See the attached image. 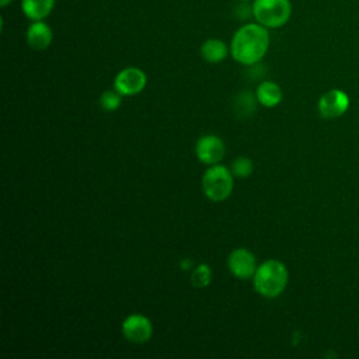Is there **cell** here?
<instances>
[{
  "instance_id": "cell-1",
  "label": "cell",
  "mask_w": 359,
  "mask_h": 359,
  "mask_svg": "<svg viewBox=\"0 0 359 359\" xmlns=\"http://www.w3.org/2000/svg\"><path fill=\"white\" fill-rule=\"evenodd\" d=\"M268 48V28L258 22H250L234 32L230 43V53L236 62L251 66L265 56Z\"/></svg>"
},
{
  "instance_id": "cell-2",
  "label": "cell",
  "mask_w": 359,
  "mask_h": 359,
  "mask_svg": "<svg viewBox=\"0 0 359 359\" xmlns=\"http://www.w3.org/2000/svg\"><path fill=\"white\" fill-rule=\"evenodd\" d=\"M287 279L289 272L285 264L278 259H268L257 266V271L252 276V283L257 293L272 299L285 290Z\"/></svg>"
},
{
  "instance_id": "cell-3",
  "label": "cell",
  "mask_w": 359,
  "mask_h": 359,
  "mask_svg": "<svg viewBox=\"0 0 359 359\" xmlns=\"http://www.w3.org/2000/svg\"><path fill=\"white\" fill-rule=\"evenodd\" d=\"M233 172L224 165H210L202 177V189L206 198L212 202L226 201L233 191Z\"/></svg>"
},
{
  "instance_id": "cell-4",
  "label": "cell",
  "mask_w": 359,
  "mask_h": 359,
  "mask_svg": "<svg viewBox=\"0 0 359 359\" xmlns=\"http://www.w3.org/2000/svg\"><path fill=\"white\" fill-rule=\"evenodd\" d=\"M252 17L266 28H279L285 25L292 14L290 0H254Z\"/></svg>"
},
{
  "instance_id": "cell-5",
  "label": "cell",
  "mask_w": 359,
  "mask_h": 359,
  "mask_svg": "<svg viewBox=\"0 0 359 359\" xmlns=\"http://www.w3.org/2000/svg\"><path fill=\"white\" fill-rule=\"evenodd\" d=\"M147 84L146 73L139 67H126L121 70L114 80V88L123 97L136 95Z\"/></svg>"
},
{
  "instance_id": "cell-6",
  "label": "cell",
  "mask_w": 359,
  "mask_h": 359,
  "mask_svg": "<svg viewBox=\"0 0 359 359\" xmlns=\"http://www.w3.org/2000/svg\"><path fill=\"white\" fill-rule=\"evenodd\" d=\"M122 335L133 344H144L153 335L151 321L143 314H130L122 323Z\"/></svg>"
},
{
  "instance_id": "cell-7",
  "label": "cell",
  "mask_w": 359,
  "mask_h": 359,
  "mask_svg": "<svg viewBox=\"0 0 359 359\" xmlns=\"http://www.w3.org/2000/svg\"><path fill=\"white\" fill-rule=\"evenodd\" d=\"M227 265L231 275L241 280L252 278L257 271V259L247 248L233 250L227 258Z\"/></svg>"
},
{
  "instance_id": "cell-8",
  "label": "cell",
  "mask_w": 359,
  "mask_h": 359,
  "mask_svg": "<svg viewBox=\"0 0 359 359\" xmlns=\"http://www.w3.org/2000/svg\"><path fill=\"white\" fill-rule=\"evenodd\" d=\"M224 151L226 149L223 140L215 135H205L199 137L195 146L198 160L208 165L217 164L223 158Z\"/></svg>"
},
{
  "instance_id": "cell-9",
  "label": "cell",
  "mask_w": 359,
  "mask_h": 359,
  "mask_svg": "<svg viewBox=\"0 0 359 359\" xmlns=\"http://www.w3.org/2000/svg\"><path fill=\"white\" fill-rule=\"evenodd\" d=\"M349 107L348 95L338 88L330 90L318 100V111L324 118H338L346 112Z\"/></svg>"
},
{
  "instance_id": "cell-10",
  "label": "cell",
  "mask_w": 359,
  "mask_h": 359,
  "mask_svg": "<svg viewBox=\"0 0 359 359\" xmlns=\"http://www.w3.org/2000/svg\"><path fill=\"white\" fill-rule=\"evenodd\" d=\"M52 38L53 34L50 27L42 20L32 21V24L27 29V43L34 50H45L46 48H49V45L52 43Z\"/></svg>"
},
{
  "instance_id": "cell-11",
  "label": "cell",
  "mask_w": 359,
  "mask_h": 359,
  "mask_svg": "<svg viewBox=\"0 0 359 359\" xmlns=\"http://www.w3.org/2000/svg\"><path fill=\"white\" fill-rule=\"evenodd\" d=\"M55 6V0H21V10L31 21L48 17Z\"/></svg>"
},
{
  "instance_id": "cell-12",
  "label": "cell",
  "mask_w": 359,
  "mask_h": 359,
  "mask_svg": "<svg viewBox=\"0 0 359 359\" xmlns=\"http://www.w3.org/2000/svg\"><path fill=\"white\" fill-rule=\"evenodd\" d=\"M255 97L261 105L272 108L282 101V90L273 81H262L257 88Z\"/></svg>"
},
{
  "instance_id": "cell-13",
  "label": "cell",
  "mask_w": 359,
  "mask_h": 359,
  "mask_svg": "<svg viewBox=\"0 0 359 359\" xmlns=\"http://www.w3.org/2000/svg\"><path fill=\"white\" fill-rule=\"evenodd\" d=\"M227 53V45L217 38H209L201 46V55L209 63H219L224 60Z\"/></svg>"
},
{
  "instance_id": "cell-14",
  "label": "cell",
  "mask_w": 359,
  "mask_h": 359,
  "mask_svg": "<svg viewBox=\"0 0 359 359\" xmlns=\"http://www.w3.org/2000/svg\"><path fill=\"white\" fill-rule=\"evenodd\" d=\"M212 280V269L208 264H201L191 272V283L192 286L202 289L206 287Z\"/></svg>"
},
{
  "instance_id": "cell-15",
  "label": "cell",
  "mask_w": 359,
  "mask_h": 359,
  "mask_svg": "<svg viewBox=\"0 0 359 359\" xmlns=\"http://www.w3.org/2000/svg\"><path fill=\"white\" fill-rule=\"evenodd\" d=\"M122 97L123 95H121L115 88L114 90H107L100 97V105L102 107V109H105L108 112L116 111L121 107Z\"/></svg>"
},
{
  "instance_id": "cell-16",
  "label": "cell",
  "mask_w": 359,
  "mask_h": 359,
  "mask_svg": "<svg viewBox=\"0 0 359 359\" xmlns=\"http://www.w3.org/2000/svg\"><path fill=\"white\" fill-rule=\"evenodd\" d=\"M254 170V165H252V161L245 157V156H240L237 157L236 160H233L231 163V168L230 171L233 172L234 177L237 178H245V177H250L251 172Z\"/></svg>"
},
{
  "instance_id": "cell-17",
  "label": "cell",
  "mask_w": 359,
  "mask_h": 359,
  "mask_svg": "<svg viewBox=\"0 0 359 359\" xmlns=\"http://www.w3.org/2000/svg\"><path fill=\"white\" fill-rule=\"evenodd\" d=\"M181 266H182V269H189L192 266V262L189 259H184V261H181Z\"/></svg>"
},
{
  "instance_id": "cell-18",
  "label": "cell",
  "mask_w": 359,
  "mask_h": 359,
  "mask_svg": "<svg viewBox=\"0 0 359 359\" xmlns=\"http://www.w3.org/2000/svg\"><path fill=\"white\" fill-rule=\"evenodd\" d=\"M13 0H0V6L1 7H7Z\"/></svg>"
},
{
  "instance_id": "cell-19",
  "label": "cell",
  "mask_w": 359,
  "mask_h": 359,
  "mask_svg": "<svg viewBox=\"0 0 359 359\" xmlns=\"http://www.w3.org/2000/svg\"><path fill=\"white\" fill-rule=\"evenodd\" d=\"M240 1H250V0H240Z\"/></svg>"
}]
</instances>
